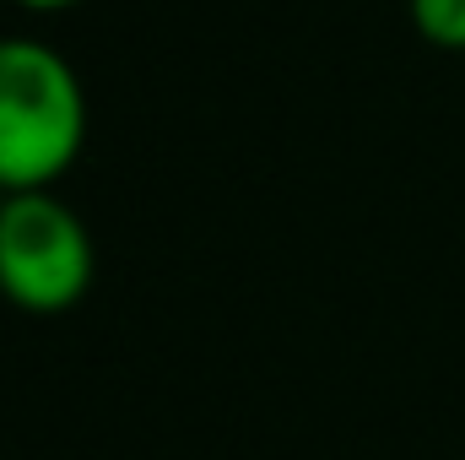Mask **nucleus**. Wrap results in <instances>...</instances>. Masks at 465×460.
Masks as SVG:
<instances>
[{
	"instance_id": "1",
	"label": "nucleus",
	"mask_w": 465,
	"mask_h": 460,
	"mask_svg": "<svg viewBox=\"0 0 465 460\" xmlns=\"http://www.w3.org/2000/svg\"><path fill=\"white\" fill-rule=\"evenodd\" d=\"M87 141V93L44 38H0V185L54 190Z\"/></svg>"
},
{
	"instance_id": "2",
	"label": "nucleus",
	"mask_w": 465,
	"mask_h": 460,
	"mask_svg": "<svg viewBox=\"0 0 465 460\" xmlns=\"http://www.w3.org/2000/svg\"><path fill=\"white\" fill-rule=\"evenodd\" d=\"M93 233L54 195L27 190L0 212V298L22 315H65L93 287Z\"/></svg>"
},
{
	"instance_id": "3",
	"label": "nucleus",
	"mask_w": 465,
	"mask_h": 460,
	"mask_svg": "<svg viewBox=\"0 0 465 460\" xmlns=\"http://www.w3.org/2000/svg\"><path fill=\"white\" fill-rule=\"evenodd\" d=\"M411 27L439 44V49H465V0H406Z\"/></svg>"
},
{
	"instance_id": "4",
	"label": "nucleus",
	"mask_w": 465,
	"mask_h": 460,
	"mask_svg": "<svg viewBox=\"0 0 465 460\" xmlns=\"http://www.w3.org/2000/svg\"><path fill=\"white\" fill-rule=\"evenodd\" d=\"M11 5H22V11H71L76 0H11Z\"/></svg>"
},
{
	"instance_id": "5",
	"label": "nucleus",
	"mask_w": 465,
	"mask_h": 460,
	"mask_svg": "<svg viewBox=\"0 0 465 460\" xmlns=\"http://www.w3.org/2000/svg\"><path fill=\"white\" fill-rule=\"evenodd\" d=\"M5 201H11V190H5V185H0V212H5Z\"/></svg>"
}]
</instances>
